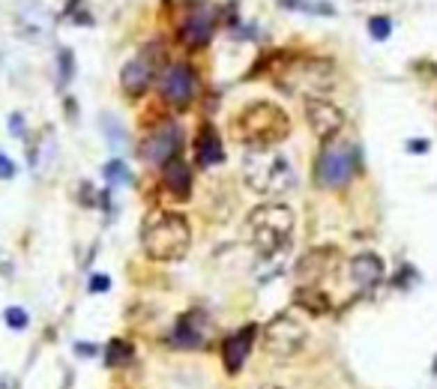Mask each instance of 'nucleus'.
Masks as SVG:
<instances>
[{
    "label": "nucleus",
    "mask_w": 437,
    "mask_h": 389,
    "mask_svg": "<svg viewBox=\"0 0 437 389\" xmlns=\"http://www.w3.org/2000/svg\"><path fill=\"white\" fill-rule=\"evenodd\" d=\"M141 246L153 261H180L189 252V246H192L189 222L180 213L159 209V213L147 216V222L141 228Z\"/></svg>",
    "instance_id": "1"
},
{
    "label": "nucleus",
    "mask_w": 437,
    "mask_h": 389,
    "mask_svg": "<svg viewBox=\"0 0 437 389\" xmlns=\"http://www.w3.org/2000/svg\"><path fill=\"white\" fill-rule=\"evenodd\" d=\"M243 177L249 183L252 192L257 195H287L296 183V171L291 165V159L273 150H252L243 162Z\"/></svg>",
    "instance_id": "2"
},
{
    "label": "nucleus",
    "mask_w": 437,
    "mask_h": 389,
    "mask_svg": "<svg viewBox=\"0 0 437 389\" xmlns=\"http://www.w3.org/2000/svg\"><path fill=\"white\" fill-rule=\"evenodd\" d=\"M246 231H249V239L257 248V255H264V257L279 255L294 231V209L285 204L255 207L249 219H246Z\"/></svg>",
    "instance_id": "3"
},
{
    "label": "nucleus",
    "mask_w": 437,
    "mask_h": 389,
    "mask_svg": "<svg viewBox=\"0 0 437 389\" xmlns=\"http://www.w3.org/2000/svg\"><path fill=\"white\" fill-rule=\"evenodd\" d=\"M234 129H237V135H240L243 141H249L255 150H270L273 144H279L282 138L287 135L291 120H287V114L282 111L279 105L252 102V105H246L240 111Z\"/></svg>",
    "instance_id": "4"
},
{
    "label": "nucleus",
    "mask_w": 437,
    "mask_h": 389,
    "mask_svg": "<svg viewBox=\"0 0 437 389\" xmlns=\"http://www.w3.org/2000/svg\"><path fill=\"white\" fill-rule=\"evenodd\" d=\"M360 165V153L351 144H324V150L317 153L315 165V180L324 189H342L351 183V177Z\"/></svg>",
    "instance_id": "5"
},
{
    "label": "nucleus",
    "mask_w": 437,
    "mask_h": 389,
    "mask_svg": "<svg viewBox=\"0 0 437 389\" xmlns=\"http://www.w3.org/2000/svg\"><path fill=\"white\" fill-rule=\"evenodd\" d=\"M13 24L18 36L33 45H42L54 36V15L42 0H15L13 3Z\"/></svg>",
    "instance_id": "6"
},
{
    "label": "nucleus",
    "mask_w": 437,
    "mask_h": 389,
    "mask_svg": "<svg viewBox=\"0 0 437 389\" xmlns=\"http://www.w3.org/2000/svg\"><path fill=\"white\" fill-rule=\"evenodd\" d=\"M305 335H309V329H305L300 317H294L291 312H282L267 324L264 347H267V354H273V356H294V354H300V347L305 344Z\"/></svg>",
    "instance_id": "7"
},
{
    "label": "nucleus",
    "mask_w": 437,
    "mask_h": 389,
    "mask_svg": "<svg viewBox=\"0 0 437 389\" xmlns=\"http://www.w3.org/2000/svg\"><path fill=\"white\" fill-rule=\"evenodd\" d=\"M180 147H183V129L177 123H162L141 141L138 156H141L147 165H165L180 156Z\"/></svg>",
    "instance_id": "8"
},
{
    "label": "nucleus",
    "mask_w": 437,
    "mask_h": 389,
    "mask_svg": "<svg viewBox=\"0 0 437 389\" xmlns=\"http://www.w3.org/2000/svg\"><path fill=\"white\" fill-rule=\"evenodd\" d=\"M195 90H198V78L189 63H171L162 72V81H159V93L171 108H186L195 99Z\"/></svg>",
    "instance_id": "9"
},
{
    "label": "nucleus",
    "mask_w": 437,
    "mask_h": 389,
    "mask_svg": "<svg viewBox=\"0 0 437 389\" xmlns=\"http://www.w3.org/2000/svg\"><path fill=\"white\" fill-rule=\"evenodd\" d=\"M159 60H162V48H153V45H147L141 48L129 63L123 66V72H120V84L129 96H138V93H144L147 87H150L153 81V75H156V69H159Z\"/></svg>",
    "instance_id": "10"
},
{
    "label": "nucleus",
    "mask_w": 437,
    "mask_h": 389,
    "mask_svg": "<svg viewBox=\"0 0 437 389\" xmlns=\"http://www.w3.org/2000/svg\"><path fill=\"white\" fill-rule=\"evenodd\" d=\"M305 123H309V129H312L317 138L330 141L333 135L342 132L344 114H342V108H335L333 102H326V99L315 96V99H305Z\"/></svg>",
    "instance_id": "11"
},
{
    "label": "nucleus",
    "mask_w": 437,
    "mask_h": 389,
    "mask_svg": "<svg viewBox=\"0 0 437 389\" xmlns=\"http://www.w3.org/2000/svg\"><path fill=\"white\" fill-rule=\"evenodd\" d=\"M216 30V13L210 3H192L183 15L180 33L186 39V45H207Z\"/></svg>",
    "instance_id": "12"
},
{
    "label": "nucleus",
    "mask_w": 437,
    "mask_h": 389,
    "mask_svg": "<svg viewBox=\"0 0 437 389\" xmlns=\"http://www.w3.org/2000/svg\"><path fill=\"white\" fill-rule=\"evenodd\" d=\"M177 351H195V347H201L207 342V315L201 308H192V312H186L177 326L171 329V338H168Z\"/></svg>",
    "instance_id": "13"
},
{
    "label": "nucleus",
    "mask_w": 437,
    "mask_h": 389,
    "mask_svg": "<svg viewBox=\"0 0 437 389\" xmlns=\"http://www.w3.org/2000/svg\"><path fill=\"white\" fill-rule=\"evenodd\" d=\"M252 338H255V326H240L237 333H231L225 338L222 344V363L228 368V374H240L243 363L249 359V351H252Z\"/></svg>",
    "instance_id": "14"
},
{
    "label": "nucleus",
    "mask_w": 437,
    "mask_h": 389,
    "mask_svg": "<svg viewBox=\"0 0 437 389\" xmlns=\"http://www.w3.org/2000/svg\"><path fill=\"white\" fill-rule=\"evenodd\" d=\"M195 159L201 168H216L225 162V147H222V135L216 132L210 123H204L198 129L195 138Z\"/></svg>",
    "instance_id": "15"
},
{
    "label": "nucleus",
    "mask_w": 437,
    "mask_h": 389,
    "mask_svg": "<svg viewBox=\"0 0 437 389\" xmlns=\"http://www.w3.org/2000/svg\"><path fill=\"white\" fill-rule=\"evenodd\" d=\"M351 278L360 287H374L383 278V261L374 252H363L351 257Z\"/></svg>",
    "instance_id": "16"
},
{
    "label": "nucleus",
    "mask_w": 437,
    "mask_h": 389,
    "mask_svg": "<svg viewBox=\"0 0 437 389\" xmlns=\"http://www.w3.org/2000/svg\"><path fill=\"white\" fill-rule=\"evenodd\" d=\"M165 189L171 192L174 198H180V201H186L189 192H192V171H189V165L183 162L180 156L171 159V162H165Z\"/></svg>",
    "instance_id": "17"
},
{
    "label": "nucleus",
    "mask_w": 437,
    "mask_h": 389,
    "mask_svg": "<svg viewBox=\"0 0 437 389\" xmlns=\"http://www.w3.org/2000/svg\"><path fill=\"white\" fill-rule=\"evenodd\" d=\"M129 359H132V344L120 342V338L108 342V347H105V363H108V365H111V368H120V365L129 363Z\"/></svg>",
    "instance_id": "18"
},
{
    "label": "nucleus",
    "mask_w": 437,
    "mask_h": 389,
    "mask_svg": "<svg viewBox=\"0 0 437 389\" xmlns=\"http://www.w3.org/2000/svg\"><path fill=\"white\" fill-rule=\"evenodd\" d=\"M102 174L108 183H132V174H129V168L120 162V159H111L105 168H102Z\"/></svg>",
    "instance_id": "19"
},
{
    "label": "nucleus",
    "mask_w": 437,
    "mask_h": 389,
    "mask_svg": "<svg viewBox=\"0 0 437 389\" xmlns=\"http://www.w3.org/2000/svg\"><path fill=\"white\" fill-rule=\"evenodd\" d=\"M102 129H105V135H108V144H111V147H123L126 144V132H123V126L120 123H117V120L111 117V114H105L102 117Z\"/></svg>",
    "instance_id": "20"
},
{
    "label": "nucleus",
    "mask_w": 437,
    "mask_h": 389,
    "mask_svg": "<svg viewBox=\"0 0 437 389\" xmlns=\"http://www.w3.org/2000/svg\"><path fill=\"white\" fill-rule=\"evenodd\" d=\"M3 321L9 329H15V333H22V329H27V324H31V317H27L24 308H18V305H9L6 312H3Z\"/></svg>",
    "instance_id": "21"
},
{
    "label": "nucleus",
    "mask_w": 437,
    "mask_h": 389,
    "mask_svg": "<svg viewBox=\"0 0 437 389\" xmlns=\"http://www.w3.org/2000/svg\"><path fill=\"white\" fill-rule=\"evenodd\" d=\"M369 33L374 39H386L392 33V22L386 15H374V18H369Z\"/></svg>",
    "instance_id": "22"
},
{
    "label": "nucleus",
    "mask_w": 437,
    "mask_h": 389,
    "mask_svg": "<svg viewBox=\"0 0 437 389\" xmlns=\"http://www.w3.org/2000/svg\"><path fill=\"white\" fill-rule=\"evenodd\" d=\"M90 294H102V291H108V287H111V278L108 276H102V273H96V276H90Z\"/></svg>",
    "instance_id": "23"
},
{
    "label": "nucleus",
    "mask_w": 437,
    "mask_h": 389,
    "mask_svg": "<svg viewBox=\"0 0 437 389\" xmlns=\"http://www.w3.org/2000/svg\"><path fill=\"white\" fill-rule=\"evenodd\" d=\"M15 177V165L6 153H0V180H13Z\"/></svg>",
    "instance_id": "24"
},
{
    "label": "nucleus",
    "mask_w": 437,
    "mask_h": 389,
    "mask_svg": "<svg viewBox=\"0 0 437 389\" xmlns=\"http://www.w3.org/2000/svg\"><path fill=\"white\" fill-rule=\"evenodd\" d=\"M9 129H13V135H15V138H24V120L18 117V114L9 117Z\"/></svg>",
    "instance_id": "25"
},
{
    "label": "nucleus",
    "mask_w": 437,
    "mask_h": 389,
    "mask_svg": "<svg viewBox=\"0 0 437 389\" xmlns=\"http://www.w3.org/2000/svg\"><path fill=\"white\" fill-rule=\"evenodd\" d=\"M61 63H63V81L72 75V51H61Z\"/></svg>",
    "instance_id": "26"
},
{
    "label": "nucleus",
    "mask_w": 437,
    "mask_h": 389,
    "mask_svg": "<svg viewBox=\"0 0 437 389\" xmlns=\"http://www.w3.org/2000/svg\"><path fill=\"white\" fill-rule=\"evenodd\" d=\"M407 150H411V153H425L429 141H407Z\"/></svg>",
    "instance_id": "27"
},
{
    "label": "nucleus",
    "mask_w": 437,
    "mask_h": 389,
    "mask_svg": "<svg viewBox=\"0 0 437 389\" xmlns=\"http://www.w3.org/2000/svg\"><path fill=\"white\" fill-rule=\"evenodd\" d=\"M75 351L81 354V356H93V354H96V347H93V344H75Z\"/></svg>",
    "instance_id": "28"
},
{
    "label": "nucleus",
    "mask_w": 437,
    "mask_h": 389,
    "mask_svg": "<svg viewBox=\"0 0 437 389\" xmlns=\"http://www.w3.org/2000/svg\"><path fill=\"white\" fill-rule=\"evenodd\" d=\"M261 389H279V386H261Z\"/></svg>",
    "instance_id": "29"
}]
</instances>
